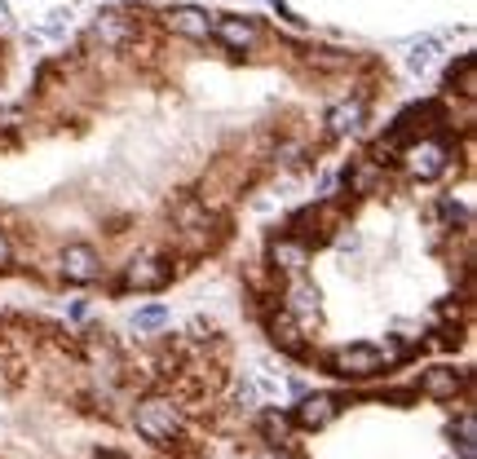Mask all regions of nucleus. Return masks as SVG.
<instances>
[{"label":"nucleus","mask_w":477,"mask_h":459,"mask_svg":"<svg viewBox=\"0 0 477 459\" xmlns=\"http://www.w3.org/2000/svg\"><path fill=\"white\" fill-rule=\"evenodd\" d=\"M137 433L151 437V442H169L172 433H177L172 402H146V406H137Z\"/></svg>","instance_id":"nucleus-1"},{"label":"nucleus","mask_w":477,"mask_h":459,"mask_svg":"<svg viewBox=\"0 0 477 459\" xmlns=\"http://www.w3.org/2000/svg\"><path fill=\"white\" fill-rule=\"evenodd\" d=\"M403 160H407V168L420 177V181H429V177H438V172L446 168V146L443 142H433V137H424V142H415V146L403 151Z\"/></svg>","instance_id":"nucleus-2"},{"label":"nucleus","mask_w":477,"mask_h":459,"mask_svg":"<svg viewBox=\"0 0 477 459\" xmlns=\"http://www.w3.org/2000/svg\"><path fill=\"white\" fill-rule=\"evenodd\" d=\"M332 366H336V376H354V380H367V376H375V371L385 366V358H380L375 349H363V345H354V349H341V354L332 358Z\"/></svg>","instance_id":"nucleus-3"},{"label":"nucleus","mask_w":477,"mask_h":459,"mask_svg":"<svg viewBox=\"0 0 477 459\" xmlns=\"http://www.w3.org/2000/svg\"><path fill=\"white\" fill-rule=\"evenodd\" d=\"M63 274H67L71 283H93V278L102 274V261H98V252H93V248L71 243L67 252H63Z\"/></svg>","instance_id":"nucleus-4"},{"label":"nucleus","mask_w":477,"mask_h":459,"mask_svg":"<svg viewBox=\"0 0 477 459\" xmlns=\"http://www.w3.org/2000/svg\"><path fill=\"white\" fill-rule=\"evenodd\" d=\"M336 397L332 394H314V397H306L301 406H297V425L301 428H327L332 420H336Z\"/></svg>","instance_id":"nucleus-5"},{"label":"nucleus","mask_w":477,"mask_h":459,"mask_svg":"<svg viewBox=\"0 0 477 459\" xmlns=\"http://www.w3.org/2000/svg\"><path fill=\"white\" fill-rule=\"evenodd\" d=\"M212 35H217L221 44H230V49H252V44H257V27H252L248 18H217V23H212Z\"/></svg>","instance_id":"nucleus-6"},{"label":"nucleus","mask_w":477,"mask_h":459,"mask_svg":"<svg viewBox=\"0 0 477 459\" xmlns=\"http://www.w3.org/2000/svg\"><path fill=\"white\" fill-rule=\"evenodd\" d=\"M169 27L172 32H181V35H190V40H208L212 35V18H208L204 9H172L169 14Z\"/></svg>","instance_id":"nucleus-7"},{"label":"nucleus","mask_w":477,"mask_h":459,"mask_svg":"<svg viewBox=\"0 0 477 459\" xmlns=\"http://www.w3.org/2000/svg\"><path fill=\"white\" fill-rule=\"evenodd\" d=\"M460 385H464V376H460L455 366H429V371H424V394L438 397V402L455 397L460 394Z\"/></svg>","instance_id":"nucleus-8"},{"label":"nucleus","mask_w":477,"mask_h":459,"mask_svg":"<svg viewBox=\"0 0 477 459\" xmlns=\"http://www.w3.org/2000/svg\"><path fill=\"white\" fill-rule=\"evenodd\" d=\"M318 288H309L306 278H297L292 288H287V314H297V318H318Z\"/></svg>","instance_id":"nucleus-9"},{"label":"nucleus","mask_w":477,"mask_h":459,"mask_svg":"<svg viewBox=\"0 0 477 459\" xmlns=\"http://www.w3.org/2000/svg\"><path fill=\"white\" fill-rule=\"evenodd\" d=\"M164 283H169V265L155 261V257L151 261H133V269H129V288H146L151 292V288H164Z\"/></svg>","instance_id":"nucleus-10"},{"label":"nucleus","mask_w":477,"mask_h":459,"mask_svg":"<svg viewBox=\"0 0 477 459\" xmlns=\"http://www.w3.org/2000/svg\"><path fill=\"white\" fill-rule=\"evenodd\" d=\"M270 261L278 269H287V274H301L306 269V243H297V239H278L270 248Z\"/></svg>","instance_id":"nucleus-11"},{"label":"nucleus","mask_w":477,"mask_h":459,"mask_svg":"<svg viewBox=\"0 0 477 459\" xmlns=\"http://www.w3.org/2000/svg\"><path fill=\"white\" fill-rule=\"evenodd\" d=\"M133 327H137V331H160V327H169V309H164V305H146V309H137V314H133Z\"/></svg>","instance_id":"nucleus-12"},{"label":"nucleus","mask_w":477,"mask_h":459,"mask_svg":"<svg viewBox=\"0 0 477 459\" xmlns=\"http://www.w3.org/2000/svg\"><path fill=\"white\" fill-rule=\"evenodd\" d=\"M266 433L283 446V442H287V420H283V415H266Z\"/></svg>","instance_id":"nucleus-13"},{"label":"nucleus","mask_w":477,"mask_h":459,"mask_svg":"<svg viewBox=\"0 0 477 459\" xmlns=\"http://www.w3.org/2000/svg\"><path fill=\"white\" fill-rule=\"evenodd\" d=\"M252 402H257V380L238 385V406H252Z\"/></svg>","instance_id":"nucleus-14"},{"label":"nucleus","mask_w":477,"mask_h":459,"mask_svg":"<svg viewBox=\"0 0 477 459\" xmlns=\"http://www.w3.org/2000/svg\"><path fill=\"white\" fill-rule=\"evenodd\" d=\"M9 261V243H5V234H0V265Z\"/></svg>","instance_id":"nucleus-15"}]
</instances>
